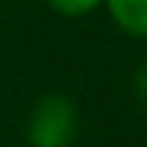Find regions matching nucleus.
<instances>
[{
    "instance_id": "20e7f679",
    "label": "nucleus",
    "mask_w": 147,
    "mask_h": 147,
    "mask_svg": "<svg viewBox=\"0 0 147 147\" xmlns=\"http://www.w3.org/2000/svg\"><path fill=\"white\" fill-rule=\"evenodd\" d=\"M135 87H138V99H141V105L147 108V63L141 66V72H138V81H135Z\"/></svg>"
},
{
    "instance_id": "f03ea898",
    "label": "nucleus",
    "mask_w": 147,
    "mask_h": 147,
    "mask_svg": "<svg viewBox=\"0 0 147 147\" xmlns=\"http://www.w3.org/2000/svg\"><path fill=\"white\" fill-rule=\"evenodd\" d=\"M108 9L126 33L147 36V0H108Z\"/></svg>"
},
{
    "instance_id": "f257e3e1",
    "label": "nucleus",
    "mask_w": 147,
    "mask_h": 147,
    "mask_svg": "<svg viewBox=\"0 0 147 147\" xmlns=\"http://www.w3.org/2000/svg\"><path fill=\"white\" fill-rule=\"evenodd\" d=\"M75 123V105L66 96H45L30 117V141L33 147H69Z\"/></svg>"
},
{
    "instance_id": "7ed1b4c3",
    "label": "nucleus",
    "mask_w": 147,
    "mask_h": 147,
    "mask_svg": "<svg viewBox=\"0 0 147 147\" xmlns=\"http://www.w3.org/2000/svg\"><path fill=\"white\" fill-rule=\"evenodd\" d=\"M54 9H60L63 15H84V12H90L93 6L99 3V0H48Z\"/></svg>"
}]
</instances>
